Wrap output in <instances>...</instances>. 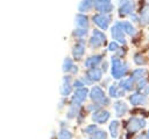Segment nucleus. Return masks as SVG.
<instances>
[{"label":"nucleus","mask_w":149,"mask_h":139,"mask_svg":"<svg viewBox=\"0 0 149 139\" xmlns=\"http://www.w3.org/2000/svg\"><path fill=\"white\" fill-rule=\"evenodd\" d=\"M91 98L94 100V102H97V103H99V104H109V99L105 96V93H104V91L100 89V88H98V86H95V88H93L92 89V91H91Z\"/></svg>","instance_id":"nucleus-4"},{"label":"nucleus","mask_w":149,"mask_h":139,"mask_svg":"<svg viewBox=\"0 0 149 139\" xmlns=\"http://www.w3.org/2000/svg\"><path fill=\"white\" fill-rule=\"evenodd\" d=\"M130 77L135 81V83H137L139 81H141V79H143V78L147 77V70L143 69V68H137V69H135V70L132 71Z\"/></svg>","instance_id":"nucleus-9"},{"label":"nucleus","mask_w":149,"mask_h":139,"mask_svg":"<svg viewBox=\"0 0 149 139\" xmlns=\"http://www.w3.org/2000/svg\"><path fill=\"white\" fill-rule=\"evenodd\" d=\"M112 62H113V67H112V75H113V77L115 79L122 78L126 75L127 70H128V65L126 63H122L119 58H113Z\"/></svg>","instance_id":"nucleus-3"},{"label":"nucleus","mask_w":149,"mask_h":139,"mask_svg":"<svg viewBox=\"0 0 149 139\" xmlns=\"http://www.w3.org/2000/svg\"><path fill=\"white\" fill-rule=\"evenodd\" d=\"M119 26H120L121 29L125 30L127 34H129V35H134V34H135V28L133 27L132 23H129V22H122V23H119Z\"/></svg>","instance_id":"nucleus-15"},{"label":"nucleus","mask_w":149,"mask_h":139,"mask_svg":"<svg viewBox=\"0 0 149 139\" xmlns=\"http://www.w3.org/2000/svg\"><path fill=\"white\" fill-rule=\"evenodd\" d=\"M125 93H126V91L122 90V89H121L119 85H116V84H113V85H111V88H109V96H111L112 98H120V97H123Z\"/></svg>","instance_id":"nucleus-10"},{"label":"nucleus","mask_w":149,"mask_h":139,"mask_svg":"<svg viewBox=\"0 0 149 139\" xmlns=\"http://www.w3.org/2000/svg\"><path fill=\"white\" fill-rule=\"evenodd\" d=\"M112 34H113V37L115 40H118L119 42L121 43H125V36H123V33H122V29H120L118 26H115L113 29H112Z\"/></svg>","instance_id":"nucleus-12"},{"label":"nucleus","mask_w":149,"mask_h":139,"mask_svg":"<svg viewBox=\"0 0 149 139\" xmlns=\"http://www.w3.org/2000/svg\"><path fill=\"white\" fill-rule=\"evenodd\" d=\"M109 48H111V50H115V49L118 48V46H116V43H112Z\"/></svg>","instance_id":"nucleus-21"},{"label":"nucleus","mask_w":149,"mask_h":139,"mask_svg":"<svg viewBox=\"0 0 149 139\" xmlns=\"http://www.w3.org/2000/svg\"><path fill=\"white\" fill-rule=\"evenodd\" d=\"M120 128H121V123L118 119H114L109 123L108 125V132L112 139H118L120 137Z\"/></svg>","instance_id":"nucleus-7"},{"label":"nucleus","mask_w":149,"mask_h":139,"mask_svg":"<svg viewBox=\"0 0 149 139\" xmlns=\"http://www.w3.org/2000/svg\"><path fill=\"white\" fill-rule=\"evenodd\" d=\"M56 139H72V133L69 132L68 130H62L58 134Z\"/></svg>","instance_id":"nucleus-18"},{"label":"nucleus","mask_w":149,"mask_h":139,"mask_svg":"<svg viewBox=\"0 0 149 139\" xmlns=\"http://www.w3.org/2000/svg\"><path fill=\"white\" fill-rule=\"evenodd\" d=\"M128 102L134 107H141V106H144L148 103V96H146L143 92L136 90V91H134L129 95Z\"/></svg>","instance_id":"nucleus-2"},{"label":"nucleus","mask_w":149,"mask_h":139,"mask_svg":"<svg viewBox=\"0 0 149 139\" xmlns=\"http://www.w3.org/2000/svg\"><path fill=\"white\" fill-rule=\"evenodd\" d=\"M123 128L126 131V137L133 138L140 132H143L144 128H147V119L143 116H130L123 124Z\"/></svg>","instance_id":"nucleus-1"},{"label":"nucleus","mask_w":149,"mask_h":139,"mask_svg":"<svg viewBox=\"0 0 149 139\" xmlns=\"http://www.w3.org/2000/svg\"><path fill=\"white\" fill-rule=\"evenodd\" d=\"M108 135H109V134H108L105 130H99V128H98V130L93 133V135H92V137H93V138H95V139H107V138H108Z\"/></svg>","instance_id":"nucleus-16"},{"label":"nucleus","mask_w":149,"mask_h":139,"mask_svg":"<svg viewBox=\"0 0 149 139\" xmlns=\"http://www.w3.org/2000/svg\"><path fill=\"white\" fill-rule=\"evenodd\" d=\"M109 117H111V114H109L108 111H106V110H98V111H95L93 113L92 119H93V121L95 124H105L109 119Z\"/></svg>","instance_id":"nucleus-6"},{"label":"nucleus","mask_w":149,"mask_h":139,"mask_svg":"<svg viewBox=\"0 0 149 139\" xmlns=\"http://www.w3.org/2000/svg\"><path fill=\"white\" fill-rule=\"evenodd\" d=\"M134 62H135L137 65H143V64H146V60L143 58V56H142L141 54H136V55L134 56Z\"/></svg>","instance_id":"nucleus-19"},{"label":"nucleus","mask_w":149,"mask_h":139,"mask_svg":"<svg viewBox=\"0 0 149 139\" xmlns=\"http://www.w3.org/2000/svg\"><path fill=\"white\" fill-rule=\"evenodd\" d=\"M97 130H98L97 124H91V125H88V126H86V127L84 128V133H86L88 137H92L93 133H94Z\"/></svg>","instance_id":"nucleus-17"},{"label":"nucleus","mask_w":149,"mask_h":139,"mask_svg":"<svg viewBox=\"0 0 149 139\" xmlns=\"http://www.w3.org/2000/svg\"><path fill=\"white\" fill-rule=\"evenodd\" d=\"M134 8H135V4H134L133 1H127V2H125V4L122 5V7L120 8V14H121V15H127V14H129V13L133 14Z\"/></svg>","instance_id":"nucleus-11"},{"label":"nucleus","mask_w":149,"mask_h":139,"mask_svg":"<svg viewBox=\"0 0 149 139\" xmlns=\"http://www.w3.org/2000/svg\"><path fill=\"white\" fill-rule=\"evenodd\" d=\"M132 139H149V138L147 137L146 132H140V133H137L136 135H134Z\"/></svg>","instance_id":"nucleus-20"},{"label":"nucleus","mask_w":149,"mask_h":139,"mask_svg":"<svg viewBox=\"0 0 149 139\" xmlns=\"http://www.w3.org/2000/svg\"><path fill=\"white\" fill-rule=\"evenodd\" d=\"M140 18L144 23H149V5H144L140 11Z\"/></svg>","instance_id":"nucleus-13"},{"label":"nucleus","mask_w":149,"mask_h":139,"mask_svg":"<svg viewBox=\"0 0 149 139\" xmlns=\"http://www.w3.org/2000/svg\"><path fill=\"white\" fill-rule=\"evenodd\" d=\"M146 134H147V137L149 138V126L147 127V131H146Z\"/></svg>","instance_id":"nucleus-22"},{"label":"nucleus","mask_w":149,"mask_h":139,"mask_svg":"<svg viewBox=\"0 0 149 139\" xmlns=\"http://www.w3.org/2000/svg\"><path fill=\"white\" fill-rule=\"evenodd\" d=\"M113 109H114V113L118 118H122L125 117L128 112H129V106L127 105L126 102L123 100H118L113 104Z\"/></svg>","instance_id":"nucleus-5"},{"label":"nucleus","mask_w":149,"mask_h":139,"mask_svg":"<svg viewBox=\"0 0 149 139\" xmlns=\"http://www.w3.org/2000/svg\"><path fill=\"white\" fill-rule=\"evenodd\" d=\"M119 86H120L122 90H125L126 92H127V91H133V90H136V83H135V81H134L132 77L122 79V81L120 82Z\"/></svg>","instance_id":"nucleus-8"},{"label":"nucleus","mask_w":149,"mask_h":139,"mask_svg":"<svg viewBox=\"0 0 149 139\" xmlns=\"http://www.w3.org/2000/svg\"><path fill=\"white\" fill-rule=\"evenodd\" d=\"M86 90H84V89H81V90H78V91H76V93H74V97H73V102H76L77 104H79V103H81L85 98H86Z\"/></svg>","instance_id":"nucleus-14"},{"label":"nucleus","mask_w":149,"mask_h":139,"mask_svg":"<svg viewBox=\"0 0 149 139\" xmlns=\"http://www.w3.org/2000/svg\"><path fill=\"white\" fill-rule=\"evenodd\" d=\"M86 139H95V138H93V137H87Z\"/></svg>","instance_id":"nucleus-23"}]
</instances>
